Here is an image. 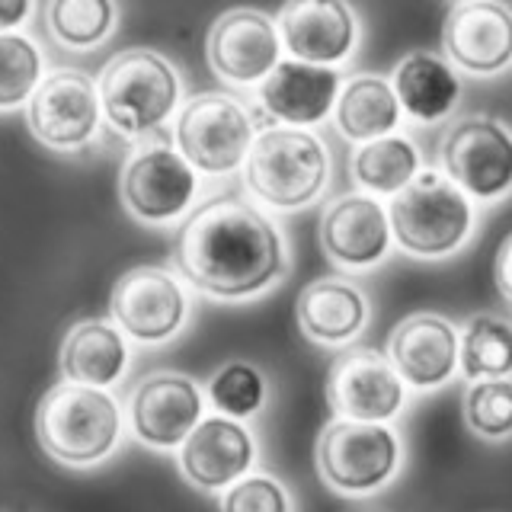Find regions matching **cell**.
I'll return each mask as SVG.
<instances>
[{
  "label": "cell",
  "instance_id": "obj_1",
  "mask_svg": "<svg viewBox=\"0 0 512 512\" xmlns=\"http://www.w3.org/2000/svg\"><path fill=\"white\" fill-rule=\"evenodd\" d=\"M173 263L208 298L250 301L288 276V240L263 208L218 196L180 224Z\"/></svg>",
  "mask_w": 512,
  "mask_h": 512
},
{
  "label": "cell",
  "instance_id": "obj_2",
  "mask_svg": "<svg viewBox=\"0 0 512 512\" xmlns=\"http://www.w3.org/2000/svg\"><path fill=\"white\" fill-rule=\"evenodd\" d=\"M244 183L260 205L276 212H301L324 196L330 183V151L311 128L279 122L256 132L244 160Z\"/></svg>",
  "mask_w": 512,
  "mask_h": 512
},
{
  "label": "cell",
  "instance_id": "obj_3",
  "mask_svg": "<svg viewBox=\"0 0 512 512\" xmlns=\"http://www.w3.org/2000/svg\"><path fill=\"white\" fill-rule=\"evenodd\" d=\"M36 439L58 464L93 468L116 452L122 439L119 400L93 384H55L36 407Z\"/></svg>",
  "mask_w": 512,
  "mask_h": 512
},
{
  "label": "cell",
  "instance_id": "obj_4",
  "mask_svg": "<svg viewBox=\"0 0 512 512\" xmlns=\"http://www.w3.org/2000/svg\"><path fill=\"white\" fill-rule=\"evenodd\" d=\"M397 247L416 260L455 256L474 234V199L442 170H420L388 205Z\"/></svg>",
  "mask_w": 512,
  "mask_h": 512
},
{
  "label": "cell",
  "instance_id": "obj_5",
  "mask_svg": "<svg viewBox=\"0 0 512 512\" xmlns=\"http://www.w3.org/2000/svg\"><path fill=\"white\" fill-rule=\"evenodd\" d=\"M320 480L340 496L362 500L381 493L404 468V442L391 423L333 416L314 445Z\"/></svg>",
  "mask_w": 512,
  "mask_h": 512
},
{
  "label": "cell",
  "instance_id": "obj_6",
  "mask_svg": "<svg viewBox=\"0 0 512 512\" xmlns=\"http://www.w3.org/2000/svg\"><path fill=\"white\" fill-rule=\"evenodd\" d=\"M96 87L106 122L125 138L157 132L183 100L180 71L154 48H125L109 58Z\"/></svg>",
  "mask_w": 512,
  "mask_h": 512
},
{
  "label": "cell",
  "instance_id": "obj_7",
  "mask_svg": "<svg viewBox=\"0 0 512 512\" xmlns=\"http://www.w3.org/2000/svg\"><path fill=\"white\" fill-rule=\"evenodd\" d=\"M180 154L205 176H228L244 167L256 138L253 116L231 93H196L180 106L173 125Z\"/></svg>",
  "mask_w": 512,
  "mask_h": 512
},
{
  "label": "cell",
  "instance_id": "obj_8",
  "mask_svg": "<svg viewBox=\"0 0 512 512\" xmlns=\"http://www.w3.org/2000/svg\"><path fill=\"white\" fill-rule=\"evenodd\" d=\"M442 173L474 202L512 196V128L493 116H461L439 141Z\"/></svg>",
  "mask_w": 512,
  "mask_h": 512
},
{
  "label": "cell",
  "instance_id": "obj_9",
  "mask_svg": "<svg viewBox=\"0 0 512 512\" xmlns=\"http://www.w3.org/2000/svg\"><path fill=\"white\" fill-rule=\"evenodd\" d=\"M125 212L141 224L180 221L199 196V170L164 141H148L128 154L119 176Z\"/></svg>",
  "mask_w": 512,
  "mask_h": 512
},
{
  "label": "cell",
  "instance_id": "obj_10",
  "mask_svg": "<svg viewBox=\"0 0 512 512\" xmlns=\"http://www.w3.org/2000/svg\"><path fill=\"white\" fill-rule=\"evenodd\" d=\"M103 103L96 80L77 68H58L26 103V122L36 141L52 151H80L100 132Z\"/></svg>",
  "mask_w": 512,
  "mask_h": 512
},
{
  "label": "cell",
  "instance_id": "obj_11",
  "mask_svg": "<svg viewBox=\"0 0 512 512\" xmlns=\"http://www.w3.org/2000/svg\"><path fill=\"white\" fill-rule=\"evenodd\" d=\"M327 404L349 420L391 423L407 407V381L391 356L368 346H343L327 375Z\"/></svg>",
  "mask_w": 512,
  "mask_h": 512
},
{
  "label": "cell",
  "instance_id": "obj_12",
  "mask_svg": "<svg viewBox=\"0 0 512 512\" xmlns=\"http://www.w3.org/2000/svg\"><path fill=\"white\" fill-rule=\"evenodd\" d=\"M109 314L132 340L167 343L186 327L189 295L170 269L135 266L112 285Z\"/></svg>",
  "mask_w": 512,
  "mask_h": 512
},
{
  "label": "cell",
  "instance_id": "obj_13",
  "mask_svg": "<svg viewBox=\"0 0 512 512\" xmlns=\"http://www.w3.org/2000/svg\"><path fill=\"white\" fill-rule=\"evenodd\" d=\"M279 23L256 7H234L208 29L205 58L215 77L234 87H253L282 61Z\"/></svg>",
  "mask_w": 512,
  "mask_h": 512
},
{
  "label": "cell",
  "instance_id": "obj_14",
  "mask_svg": "<svg viewBox=\"0 0 512 512\" xmlns=\"http://www.w3.org/2000/svg\"><path fill=\"white\" fill-rule=\"evenodd\" d=\"M442 52L468 77L512 68V7L503 0H455L442 23Z\"/></svg>",
  "mask_w": 512,
  "mask_h": 512
},
{
  "label": "cell",
  "instance_id": "obj_15",
  "mask_svg": "<svg viewBox=\"0 0 512 512\" xmlns=\"http://www.w3.org/2000/svg\"><path fill=\"white\" fill-rule=\"evenodd\" d=\"M320 250L330 263L349 272L375 269L388 260L394 231L388 218V205H381L372 192H349L327 205L320 218Z\"/></svg>",
  "mask_w": 512,
  "mask_h": 512
},
{
  "label": "cell",
  "instance_id": "obj_16",
  "mask_svg": "<svg viewBox=\"0 0 512 512\" xmlns=\"http://www.w3.org/2000/svg\"><path fill=\"white\" fill-rule=\"evenodd\" d=\"M276 23L285 52L311 64L340 68L362 45V20L349 0H285Z\"/></svg>",
  "mask_w": 512,
  "mask_h": 512
},
{
  "label": "cell",
  "instance_id": "obj_17",
  "mask_svg": "<svg viewBox=\"0 0 512 512\" xmlns=\"http://www.w3.org/2000/svg\"><path fill=\"white\" fill-rule=\"evenodd\" d=\"M260 458L256 436L234 416H202L180 445V471L196 490L218 493L253 471Z\"/></svg>",
  "mask_w": 512,
  "mask_h": 512
},
{
  "label": "cell",
  "instance_id": "obj_18",
  "mask_svg": "<svg viewBox=\"0 0 512 512\" xmlns=\"http://www.w3.org/2000/svg\"><path fill=\"white\" fill-rule=\"evenodd\" d=\"M205 413V394L199 381L180 372H154L141 378V384L128 404V420H132L135 439L170 452L180 448L196 423Z\"/></svg>",
  "mask_w": 512,
  "mask_h": 512
},
{
  "label": "cell",
  "instance_id": "obj_19",
  "mask_svg": "<svg viewBox=\"0 0 512 512\" xmlns=\"http://www.w3.org/2000/svg\"><path fill=\"white\" fill-rule=\"evenodd\" d=\"M388 356L410 391H439L458 375L461 333L442 314H410L391 330Z\"/></svg>",
  "mask_w": 512,
  "mask_h": 512
},
{
  "label": "cell",
  "instance_id": "obj_20",
  "mask_svg": "<svg viewBox=\"0 0 512 512\" xmlns=\"http://www.w3.org/2000/svg\"><path fill=\"white\" fill-rule=\"evenodd\" d=\"M256 87H260L263 109L276 122L311 128L333 116L336 96L343 90V74L330 64L282 58Z\"/></svg>",
  "mask_w": 512,
  "mask_h": 512
},
{
  "label": "cell",
  "instance_id": "obj_21",
  "mask_svg": "<svg viewBox=\"0 0 512 512\" xmlns=\"http://www.w3.org/2000/svg\"><path fill=\"white\" fill-rule=\"evenodd\" d=\"M295 317L311 343L343 349L356 343L372 320V301L346 276H324L301 288Z\"/></svg>",
  "mask_w": 512,
  "mask_h": 512
},
{
  "label": "cell",
  "instance_id": "obj_22",
  "mask_svg": "<svg viewBox=\"0 0 512 512\" xmlns=\"http://www.w3.org/2000/svg\"><path fill=\"white\" fill-rule=\"evenodd\" d=\"M391 84L404 116L420 125L445 122L458 109L464 93L458 68L436 52H410L407 58H400Z\"/></svg>",
  "mask_w": 512,
  "mask_h": 512
},
{
  "label": "cell",
  "instance_id": "obj_23",
  "mask_svg": "<svg viewBox=\"0 0 512 512\" xmlns=\"http://www.w3.org/2000/svg\"><path fill=\"white\" fill-rule=\"evenodd\" d=\"M61 375L64 381L112 388L128 372V340L116 320H80L61 343Z\"/></svg>",
  "mask_w": 512,
  "mask_h": 512
},
{
  "label": "cell",
  "instance_id": "obj_24",
  "mask_svg": "<svg viewBox=\"0 0 512 512\" xmlns=\"http://www.w3.org/2000/svg\"><path fill=\"white\" fill-rule=\"evenodd\" d=\"M333 122L336 132L352 144L397 132L404 122V109H400L391 77L356 74L343 80V90L333 106Z\"/></svg>",
  "mask_w": 512,
  "mask_h": 512
},
{
  "label": "cell",
  "instance_id": "obj_25",
  "mask_svg": "<svg viewBox=\"0 0 512 512\" xmlns=\"http://www.w3.org/2000/svg\"><path fill=\"white\" fill-rule=\"evenodd\" d=\"M423 170V154L416 141L407 135H381L356 144V154L349 160V173L359 189L372 196H394L404 189L416 173Z\"/></svg>",
  "mask_w": 512,
  "mask_h": 512
},
{
  "label": "cell",
  "instance_id": "obj_26",
  "mask_svg": "<svg viewBox=\"0 0 512 512\" xmlns=\"http://www.w3.org/2000/svg\"><path fill=\"white\" fill-rule=\"evenodd\" d=\"M45 23L61 48L90 52L116 32L119 7L116 0H48Z\"/></svg>",
  "mask_w": 512,
  "mask_h": 512
},
{
  "label": "cell",
  "instance_id": "obj_27",
  "mask_svg": "<svg viewBox=\"0 0 512 512\" xmlns=\"http://www.w3.org/2000/svg\"><path fill=\"white\" fill-rule=\"evenodd\" d=\"M461 375L509 378L512 375V324L500 314H474L461 330Z\"/></svg>",
  "mask_w": 512,
  "mask_h": 512
},
{
  "label": "cell",
  "instance_id": "obj_28",
  "mask_svg": "<svg viewBox=\"0 0 512 512\" xmlns=\"http://www.w3.org/2000/svg\"><path fill=\"white\" fill-rule=\"evenodd\" d=\"M45 77L39 42L20 29L0 32V109H20Z\"/></svg>",
  "mask_w": 512,
  "mask_h": 512
},
{
  "label": "cell",
  "instance_id": "obj_29",
  "mask_svg": "<svg viewBox=\"0 0 512 512\" xmlns=\"http://www.w3.org/2000/svg\"><path fill=\"white\" fill-rule=\"evenodd\" d=\"M461 416L477 439L506 442L512 439V375L509 378H474L461 397Z\"/></svg>",
  "mask_w": 512,
  "mask_h": 512
},
{
  "label": "cell",
  "instance_id": "obj_30",
  "mask_svg": "<svg viewBox=\"0 0 512 512\" xmlns=\"http://www.w3.org/2000/svg\"><path fill=\"white\" fill-rule=\"evenodd\" d=\"M208 400L218 413L247 420L266 404V375L250 362H228L208 381Z\"/></svg>",
  "mask_w": 512,
  "mask_h": 512
},
{
  "label": "cell",
  "instance_id": "obj_31",
  "mask_svg": "<svg viewBox=\"0 0 512 512\" xmlns=\"http://www.w3.org/2000/svg\"><path fill=\"white\" fill-rule=\"evenodd\" d=\"M224 509H240V512H292L295 500L288 496L285 484H279L269 474H244L224 490Z\"/></svg>",
  "mask_w": 512,
  "mask_h": 512
},
{
  "label": "cell",
  "instance_id": "obj_32",
  "mask_svg": "<svg viewBox=\"0 0 512 512\" xmlns=\"http://www.w3.org/2000/svg\"><path fill=\"white\" fill-rule=\"evenodd\" d=\"M493 282H496V292H500V298L512 308V231L503 237L500 250H496V260H493Z\"/></svg>",
  "mask_w": 512,
  "mask_h": 512
},
{
  "label": "cell",
  "instance_id": "obj_33",
  "mask_svg": "<svg viewBox=\"0 0 512 512\" xmlns=\"http://www.w3.org/2000/svg\"><path fill=\"white\" fill-rule=\"evenodd\" d=\"M32 7H36V0H0V32L20 29L32 16Z\"/></svg>",
  "mask_w": 512,
  "mask_h": 512
}]
</instances>
